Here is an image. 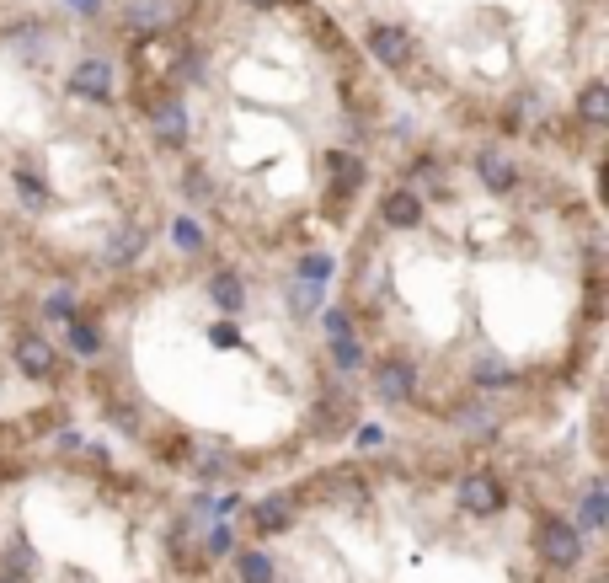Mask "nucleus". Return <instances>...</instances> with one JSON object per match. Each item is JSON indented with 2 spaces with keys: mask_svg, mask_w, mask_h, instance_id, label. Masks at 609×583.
I'll list each match as a JSON object with an SVG mask.
<instances>
[{
  "mask_svg": "<svg viewBox=\"0 0 609 583\" xmlns=\"http://www.w3.org/2000/svg\"><path fill=\"white\" fill-rule=\"evenodd\" d=\"M599 583H604V578H599Z\"/></svg>",
  "mask_w": 609,
  "mask_h": 583,
  "instance_id": "1a4fd4ad",
  "label": "nucleus"
},
{
  "mask_svg": "<svg viewBox=\"0 0 609 583\" xmlns=\"http://www.w3.org/2000/svg\"><path fill=\"white\" fill-rule=\"evenodd\" d=\"M118 97L187 236L332 257L412 118L321 0H129Z\"/></svg>",
  "mask_w": 609,
  "mask_h": 583,
  "instance_id": "f03ea898",
  "label": "nucleus"
},
{
  "mask_svg": "<svg viewBox=\"0 0 609 583\" xmlns=\"http://www.w3.org/2000/svg\"><path fill=\"white\" fill-rule=\"evenodd\" d=\"M81 428L65 311L0 273V450Z\"/></svg>",
  "mask_w": 609,
  "mask_h": 583,
  "instance_id": "6e6552de",
  "label": "nucleus"
},
{
  "mask_svg": "<svg viewBox=\"0 0 609 583\" xmlns=\"http://www.w3.org/2000/svg\"><path fill=\"white\" fill-rule=\"evenodd\" d=\"M59 311L81 423L187 498H252L369 434L305 268L171 230Z\"/></svg>",
  "mask_w": 609,
  "mask_h": 583,
  "instance_id": "7ed1b4c3",
  "label": "nucleus"
},
{
  "mask_svg": "<svg viewBox=\"0 0 609 583\" xmlns=\"http://www.w3.org/2000/svg\"><path fill=\"white\" fill-rule=\"evenodd\" d=\"M599 418L535 444L358 434L241 498L220 583H599Z\"/></svg>",
  "mask_w": 609,
  "mask_h": 583,
  "instance_id": "20e7f679",
  "label": "nucleus"
},
{
  "mask_svg": "<svg viewBox=\"0 0 609 583\" xmlns=\"http://www.w3.org/2000/svg\"><path fill=\"white\" fill-rule=\"evenodd\" d=\"M417 129L599 172L609 0H332Z\"/></svg>",
  "mask_w": 609,
  "mask_h": 583,
  "instance_id": "423d86ee",
  "label": "nucleus"
},
{
  "mask_svg": "<svg viewBox=\"0 0 609 583\" xmlns=\"http://www.w3.org/2000/svg\"><path fill=\"white\" fill-rule=\"evenodd\" d=\"M65 6L0 0V273L70 305L177 230L118 59Z\"/></svg>",
  "mask_w": 609,
  "mask_h": 583,
  "instance_id": "39448f33",
  "label": "nucleus"
},
{
  "mask_svg": "<svg viewBox=\"0 0 609 583\" xmlns=\"http://www.w3.org/2000/svg\"><path fill=\"white\" fill-rule=\"evenodd\" d=\"M0 583H220L193 498L75 428L0 450Z\"/></svg>",
  "mask_w": 609,
  "mask_h": 583,
  "instance_id": "0eeeda50",
  "label": "nucleus"
},
{
  "mask_svg": "<svg viewBox=\"0 0 609 583\" xmlns=\"http://www.w3.org/2000/svg\"><path fill=\"white\" fill-rule=\"evenodd\" d=\"M326 321L380 434H572L604 402L599 172L412 124L332 252Z\"/></svg>",
  "mask_w": 609,
  "mask_h": 583,
  "instance_id": "f257e3e1",
  "label": "nucleus"
}]
</instances>
